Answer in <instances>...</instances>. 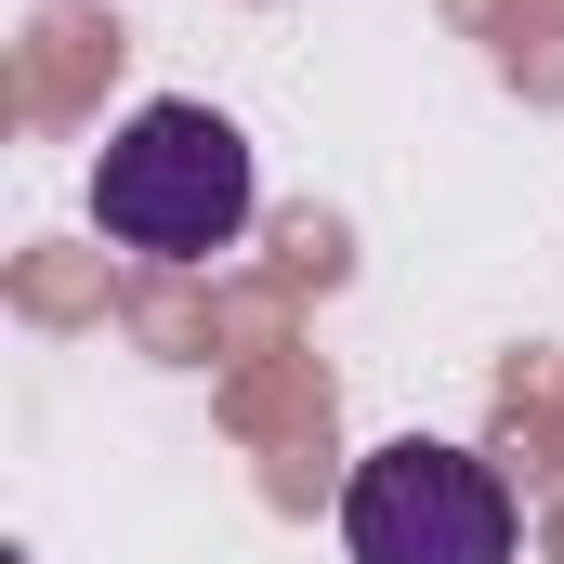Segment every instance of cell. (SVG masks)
Segmentation results:
<instances>
[{"instance_id": "cell-2", "label": "cell", "mask_w": 564, "mask_h": 564, "mask_svg": "<svg viewBox=\"0 0 564 564\" xmlns=\"http://www.w3.org/2000/svg\"><path fill=\"white\" fill-rule=\"evenodd\" d=\"M341 552L355 564H512V486L473 446H381L341 486Z\"/></svg>"}, {"instance_id": "cell-1", "label": "cell", "mask_w": 564, "mask_h": 564, "mask_svg": "<svg viewBox=\"0 0 564 564\" xmlns=\"http://www.w3.org/2000/svg\"><path fill=\"white\" fill-rule=\"evenodd\" d=\"M250 144H237V119L224 106H184V93H158V106H132L119 132H106V158H93V224L119 237V250H144V263H210V250H237L250 237Z\"/></svg>"}]
</instances>
